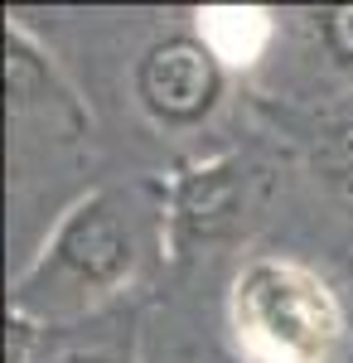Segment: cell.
Here are the masks:
<instances>
[{"label":"cell","mask_w":353,"mask_h":363,"mask_svg":"<svg viewBox=\"0 0 353 363\" xmlns=\"http://www.w3.org/2000/svg\"><path fill=\"white\" fill-rule=\"evenodd\" d=\"M305 34L310 49L325 58V68L334 78H344L353 92V5H325L305 15Z\"/></svg>","instance_id":"cell-8"},{"label":"cell","mask_w":353,"mask_h":363,"mask_svg":"<svg viewBox=\"0 0 353 363\" xmlns=\"http://www.w3.org/2000/svg\"><path fill=\"white\" fill-rule=\"evenodd\" d=\"M169 257L160 179L82 189L10 281V315L39 330H68L126 306Z\"/></svg>","instance_id":"cell-1"},{"label":"cell","mask_w":353,"mask_h":363,"mask_svg":"<svg viewBox=\"0 0 353 363\" xmlns=\"http://www.w3.org/2000/svg\"><path fill=\"white\" fill-rule=\"evenodd\" d=\"M228 335L242 363H344L353 349L339 286L291 252H252L232 272Z\"/></svg>","instance_id":"cell-2"},{"label":"cell","mask_w":353,"mask_h":363,"mask_svg":"<svg viewBox=\"0 0 353 363\" xmlns=\"http://www.w3.org/2000/svg\"><path fill=\"white\" fill-rule=\"evenodd\" d=\"M198 34L213 44V54L237 73V68H252L262 49L271 44V15L267 10H203L198 15Z\"/></svg>","instance_id":"cell-7"},{"label":"cell","mask_w":353,"mask_h":363,"mask_svg":"<svg viewBox=\"0 0 353 363\" xmlns=\"http://www.w3.org/2000/svg\"><path fill=\"white\" fill-rule=\"evenodd\" d=\"M228 87H232V68L213 54V44L198 29L160 34L131 63V97L140 116L169 136L203 131L223 112Z\"/></svg>","instance_id":"cell-3"},{"label":"cell","mask_w":353,"mask_h":363,"mask_svg":"<svg viewBox=\"0 0 353 363\" xmlns=\"http://www.w3.org/2000/svg\"><path fill=\"white\" fill-rule=\"evenodd\" d=\"M305 160H310V174L329 194L353 208V92L329 97L325 107L310 116Z\"/></svg>","instance_id":"cell-6"},{"label":"cell","mask_w":353,"mask_h":363,"mask_svg":"<svg viewBox=\"0 0 353 363\" xmlns=\"http://www.w3.org/2000/svg\"><path fill=\"white\" fill-rule=\"evenodd\" d=\"M34 363H140L136 349V310H111L87 325L44 330Z\"/></svg>","instance_id":"cell-5"},{"label":"cell","mask_w":353,"mask_h":363,"mask_svg":"<svg viewBox=\"0 0 353 363\" xmlns=\"http://www.w3.org/2000/svg\"><path fill=\"white\" fill-rule=\"evenodd\" d=\"M252 184H257L252 160L237 150L208 155V160H184L179 169L160 174L169 257H189L198 247L223 242L242 223L247 203H252Z\"/></svg>","instance_id":"cell-4"}]
</instances>
